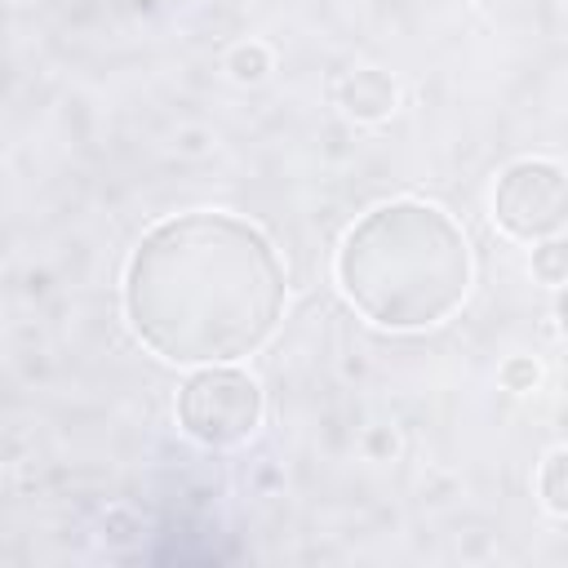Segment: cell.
Returning <instances> with one entry per match:
<instances>
[{
    "label": "cell",
    "instance_id": "cell-6",
    "mask_svg": "<svg viewBox=\"0 0 568 568\" xmlns=\"http://www.w3.org/2000/svg\"><path fill=\"white\" fill-rule=\"evenodd\" d=\"M537 497L550 515L568 519V444L564 448H550L537 466Z\"/></svg>",
    "mask_w": 568,
    "mask_h": 568
},
{
    "label": "cell",
    "instance_id": "cell-3",
    "mask_svg": "<svg viewBox=\"0 0 568 568\" xmlns=\"http://www.w3.org/2000/svg\"><path fill=\"white\" fill-rule=\"evenodd\" d=\"M262 417H266V395L257 377L235 364H200L178 386V426L191 444L209 453L248 444Z\"/></svg>",
    "mask_w": 568,
    "mask_h": 568
},
{
    "label": "cell",
    "instance_id": "cell-2",
    "mask_svg": "<svg viewBox=\"0 0 568 568\" xmlns=\"http://www.w3.org/2000/svg\"><path fill=\"white\" fill-rule=\"evenodd\" d=\"M470 240L430 200L373 204L337 244L333 280L377 328L417 333L453 320L470 293Z\"/></svg>",
    "mask_w": 568,
    "mask_h": 568
},
{
    "label": "cell",
    "instance_id": "cell-7",
    "mask_svg": "<svg viewBox=\"0 0 568 568\" xmlns=\"http://www.w3.org/2000/svg\"><path fill=\"white\" fill-rule=\"evenodd\" d=\"M271 71H275V53L262 40H244V44H235L226 53V75L235 84H262Z\"/></svg>",
    "mask_w": 568,
    "mask_h": 568
},
{
    "label": "cell",
    "instance_id": "cell-11",
    "mask_svg": "<svg viewBox=\"0 0 568 568\" xmlns=\"http://www.w3.org/2000/svg\"><path fill=\"white\" fill-rule=\"evenodd\" d=\"M364 453H368L373 462H390V457L399 453V435H395L390 426H368V430H364Z\"/></svg>",
    "mask_w": 568,
    "mask_h": 568
},
{
    "label": "cell",
    "instance_id": "cell-12",
    "mask_svg": "<svg viewBox=\"0 0 568 568\" xmlns=\"http://www.w3.org/2000/svg\"><path fill=\"white\" fill-rule=\"evenodd\" d=\"M555 328H559V337L568 342V280L555 288Z\"/></svg>",
    "mask_w": 568,
    "mask_h": 568
},
{
    "label": "cell",
    "instance_id": "cell-8",
    "mask_svg": "<svg viewBox=\"0 0 568 568\" xmlns=\"http://www.w3.org/2000/svg\"><path fill=\"white\" fill-rule=\"evenodd\" d=\"M532 280H541V284H564L568 280V240H559V235H550V240H537L532 244Z\"/></svg>",
    "mask_w": 568,
    "mask_h": 568
},
{
    "label": "cell",
    "instance_id": "cell-1",
    "mask_svg": "<svg viewBox=\"0 0 568 568\" xmlns=\"http://www.w3.org/2000/svg\"><path fill=\"white\" fill-rule=\"evenodd\" d=\"M288 302V271L262 226L222 209L160 217L120 275L129 333L160 359L200 368L262 351Z\"/></svg>",
    "mask_w": 568,
    "mask_h": 568
},
{
    "label": "cell",
    "instance_id": "cell-5",
    "mask_svg": "<svg viewBox=\"0 0 568 568\" xmlns=\"http://www.w3.org/2000/svg\"><path fill=\"white\" fill-rule=\"evenodd\" d=\"M337 106L355 120V124H382L395 115L399 106V89L382 67H355L342 75L337 84Z\"/></svg>",
    "mask_w": 568,
    "mask_h": 568
},
{
    "label": "cell",
    "instance_id": "cell-9",
    "mask_svg": "<svg viewBox=\"0 0 568 568\" xmlns=\"http://www.w3.org/2000/svg\"><path fill=\"white\" fill-rule=\"evenodd\" d=\"M497 382H501V390H510V395L537 390V386H541V364H537V355H506L501 368H497Z\"/></svg>",
    "mask_w": 568,
    "mask_h": 568
},
{
    "label": "cell",
    "instance_id": "cell-4",
    "mask_svg": "<svg viewBox=\"0 0 568 568\" xmlns=\"http://www.w3.org/2000/svg\"><path fill=\"white\" fill-rule=\"evenodd\" d=\"M493 226L519 244L559 235L568 226V169L546 155L510 160L493 182Z\"/></svg>",
    "mask_w": 568,
    "mask_h": 568
},
{
    "label": "cell",
    "instance_id": "cell-10",
    "mask_svg": "<svg viewBox=\"0 0 568 568\" xmlns=\"http://www.w3.org/2000/svg\"><path fill=\"white\" fill-rule=\"evenodd\" d=\"M106 546H115V550H129V546H138L142 541V519L129 510V506H111L106 515H102V532H98Z\"/></svg>",
    "mask_w": 568,
    "mask_h": 568
}]
</instances>
